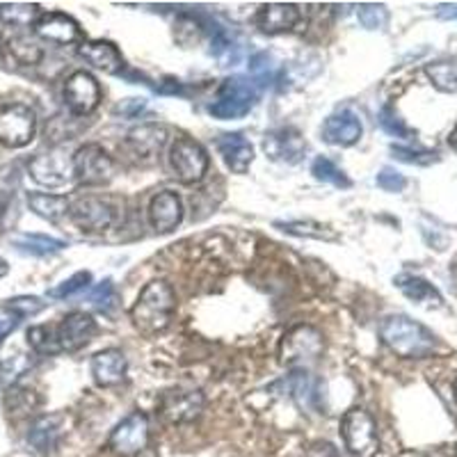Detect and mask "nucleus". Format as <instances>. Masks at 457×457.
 Returning a JSON list of instances; mask_svg holds the SVG:
<instances>
[{"label":"nucleus","mask_w":457,"mask_h":457,"mask_svg":"<svg viewBox=\"0 0 457 457\" xmlns=\"http://www.w3.org/2000/svg\"><path fill=\"white\" fill-rule=\"evenodd\" d=\"M26 337H28V345H30L37 354L53 357V354L60 353L55 328H51V325H35V328L28 329Z\"/></svg>","instance_id":"34"},{"label":"nucleus","mask_w":457,"mask_h":457,"mask_svg":"<svg viewBox=\"0 0 457 457\" xmlns=\"http://www.w3.org/2000/svg\"><path fill=\"white\" fill-rule=\"evenodd\" d=\"M177 312V293L167 281L154 279L142 288L136 304L130 309L133 328L145 337H158L170 328Z\"/></svg>","instance_id":"1"},{"label":"nucleus","mask_w":457,"mask_h":457,"mask_svg":"<svg viewBox=\"0 0 457 457\" xmlns=\"http://www.w3.org/2000/svg\"><path fill=\"white\" fill-rule=\"evenodd\" d=\"M167 140H170V130H167V126L142 124L126 136L124 146L137 162L149 165V162H156V158L161 156L162 149H165Z\"/></svg>","instance_id":"13"},{"label":"nucleus","mask_w":457,"mask_h":457,"mask_svg":"<svg viewBox=\"0 0 457 457\" xmlns=\"http://www.w3.org/2000/svg\"><path fill=\"white\" fill-rule=\"evenodd\" d=\"M89 281H92V272L80 270V272H76L73 277H69L67 281H62L60 286L51 288V291H48V297H53V300H64V297H71L73 293H79V291H83V288H87Z\"/></svg>","instance_id":"39"},{"label":"nucleus","mask_w":457,"mask_h":457,"mask_svg":"<svg viewBox=\"0 0 457 457\" xmlns=\"http://www.w3.org/2000/svg\"><path fill=\"white\" fill-rule=\"evenodd\" d=\"M32 366V359L23 353H14L0 361V382L5 386H14L21 375H26Z\"/></svg>","instance_id":"37"},{"label":"nucleus","mask_w":457,"mask_h":457,"mask_svg":"<svg viewBox=\"0 0 457 457\" xmlns=\"http://www.w3.org/2000/svg\"><path fill=\"white\" fill-rule=\"evenodd\" d=\"M19 322H21V316H19L14 309H10L7 304L0 307V343L5 341V338L19 328Z\"/></svg>","instance_id":"46"},{"label":"nucleus","mask_w":457,"mask_h":457,"mask_svg":"<svg viewBox=\"0 0 457 457\" xmlns=\"http://www.w3.org/2000/svg\"><path fill=\"white\" fill-rule=\"evenodd\" d=\"M256 99H259V89L252 80L243 76H231L220 85L218 99L208 105V112L213 114L215 120H240L254 108Z\"/></svg>","instance_id":"3"},{"label":"nucleus","mask_w":457,"mask_h":457,"mask_svg":"<svg viewBox=\"0 0 457 457\" xmlns=\"http://www.w3.org/2000/svg\"><path fill=\"white\" fill-rule=\"evenodd\" d=\"M37 114L26 104H10L0 108V145L7 149H23L35 140Z\"/></svg>","instance_id":"6"},{"label":"nucleus","mask_w":457,"mask_h":457,"mask_svg":"<svg viewBox=\"0 0 457 457\" xmlns=\"http://www.w3.org/2000/svg\"><path fill=\"white\" fill-rule=\"evenodd\" d=\"M277 228L284 234L297 236V238H316V240H337V231L313 220H295V222H275Z\"/></svg>","instance_id":"32"},{"label":"nucleus","mask_w":457,"mask_h":457,"mask_svg":"<svg viewBox=\"0 0 457 457\" xmlns=\"http://www.w3.org/2000/svg\"><path fill=\"white\" fill-rule=\"evenodd\" d=\"M322 334L309 325L293 328L281 343V361L288 366H307L318 361L322 354Z\"/></svg>","instance_id":"11"},{"label":"nucleus","mask_w":457,"mask_h":457,"mask_svg":"<svg viewBox=\"0 0 457 457\" xmlns=\"http://www.w3.org/2000/svg\"><path fill=\"white\" fill-rule=\"evenodd\" d=\"M394 284L398 286V291L407 297V300L416 302V304H423V307H430L436 309L444 304V297L442 293L436 291L435 286L430 284L428 279L423 277H416V275H398L394 279Z\"/></svg>","instance_id":"25"},{"label":"nucleus","mask_w":457,"mask_h":457,"mask_svg":"<svg viewBox=\"0 0 457 457\" xmlns=\"http://www.w3.org/2000/svg\"><path fill=\"white\" fill-rule=\"evenodd\" d=\"M12 208H14V195L0 190V231L7 227V222H10Z\"/></svg>","instance_id":"48"},{"label":"nucleus","mask_w":457,"mask_h":457,"mask_svg":"<svg viewBox=\"0 0 457 457\" xmlns=\"http://www.w3.org/2000/svg\"><path fill=\"white\" fill-rule=\"evenodd\" d=\"M146 108V101L145 99H124L117 108H114V114H121L126 120H133L142 110Z\"/></svg>","instance_id":"47"},{"label":"nucleus","mask_w":457,"mask_h":457,"mask_svg":"<svg viewBox=\"0 0 457 457\" xmlns=\"http://www.w3.org/2000/svg\"><path fill=\"white\" fill-rule=\"evenodd\" d=\"M69 215L85 234H101L114 222V208L101 197H80L69 208Z\"/></svg>","instance_id":"15"},{"label":"nucleus","mask_w":457,"mask_h":457,"mask_svg":"<svg viewBox=\"0 0 457 457\" xmlns=\"http://www.w3.org/2000/svg\"><path fill=\"white\" fill-rule=\"evenodd\" d=\"M170 165L181 183H197L206 177L211 158L202 142L195 137H179L170 149Z\"/></svg>","instance_id":"8"},{"label":"nucleus","mask_w":457,"mask_h":457,"mask_svg":"<svg viewBox=\"0 0 457 457\" xmlns=\"http://www.w3.org/2000/svg\"><path fill=\"white\" fill-rule=\"evenodd\" d=\"M448 146H451V149L455 151V154H457V124L453 126L451 136H448Z\"/></svg>","instance_id":"51"},{"label":"nucleus","mask_w":457,"mask_h":457,"mask_svg":"<svg viewBox=\"0 0 457 457\" xmlns=\"http://www.w3.org/2000/svg\"><path fill=\"white\" fill-rule=\"evenodd\" d=\"M379 338L391 353L405 359H423L432 354L436 341L421 322L407 316H389L379 325Z\"/></svg>","instance_id":"2"},{"label":"nucleus","mask_w":457,"mask_h":457,"mask_svg":"<svg viewBox=\"0 0 457 457\" xmlns=\"http://www.w3.org/2000/svg\"><path fill=\"white\" fill-rule=\"evenodd\" d=\"M391 154H394L395 161L407 162V165H432V162L439 161V154L436 151H426V149H407V146H391Z\"/></svg>","instance_id":"38"},{"label":"nucleus","mask_w":457,"mask_h":457,"mask_svg":"<svg viewBox=\"0 0 457 457\" xmlns=\"http://www.w3.org/2000/svg\"><path fill=\"white\" fill-rule=\"evenodd\" d=\"M379 126L389 133V136L394 137H410L411 130L407 129V124L403 120H400L398 114H395L394 108H382V112H379Z\"/></svg>","instance_id":"42"},{"label":"nucleus","mask_w":457,"mask_h":457,"mask_svg":"<svg viewBox=\"0 0 457 457\" xmlns=\"http://www.w3.org/2000/svg\"><path fill=\"white\" fill-rule=\"evenodd\" d=\"M206 407V395L199 389H167L158 398V411L170 426L197 421Z\"/></svg>","instance_id":"9"},{"label":"nucleus","mask_w":457,"mask_h":457,"mask_svg":"<svg viewBox=\"0 0 457 457\" xmlns=\"http://www.w3.org/2000/svg\"><path fill=\"white\" fill-rule=\"evenodd\" d=\"M60 436H62V416L57 414H46L35 419L28 430V442L35 448L37 453H55V448L60 446Z\"/></svg>","instance_id":"24"},{"label":"nucleus","mask_w":457,"mask_h":457,"mask_svg":"<svg viewBox=\"0 0 457 457\" xmlns=\"http://www.w3.org/2000/svg\"><path fill=\"white\" fill-rule=\"evenodd\" d=\"M14 247L23 254L30 256H48V254H57V252H62L67 247V243L60 238H53V236H44V234H21L16 236Z\"/></svg>","instance_id":"28"},{"label":"nucleus","mask_w":457,"mask_h":457,"mask_svg":"<svg viewBox=\"0 0 457 457\" xmlns=\"http://www.w3.org/2000/svg\"><path fill=\"white\" fill-rule=\"evenodd\" d=\"M453 389H455V400H457V379H455V386H453Z\"/></svg>","instance_id":"53"},{"label":"nucleus","mask_w":457,"mask_h":457,"mask_svg":"<svg viewBox=\"0 0 457 457\" xmlns=\"http://www.w3.org/2000/svg\"><path fill=\"white\" fill-rule=\"evenodd\" d=\"M96 329H99L96 328V320L89 313L73 312L64 316L55 328L60 353H79V350H83L92 341Z\"/></svg>","instance_id":"14"},{"label":"nucleus","mask_w":457,"mask_h":457,"mask_svg":"<svg viewBox=\"0 0 457 457\" xmlns=\"http://www.w3.org/2000/svg\"><path fill=\"white\" fill-rule=\"evenodd\" d=\"M436 14L442 19H455L457 21V5H439L436 7Z\"/></svg>","instance_id":"50"},{"label":"nucleus","mask_w":457,"mask_h":457,"mask_svg":"<svg viewBox=\"0 0 457 457\" xmlns=\"http://www.w3.org/2000/svg\"><path fill=\"white\" fill-rule=\"evenodd\" d=\"M7 272H10V265H7L5 259H0V279H3V277H5Z\"/></svg>","instance_id":"52"},{"label":"nucleus","mask_w":457,"mask_h":457,"mask_svg":"<svg viewBox=\"0 0 457 457\" xmlns=\"http://www.w3.org/2000/svg\"><path fill=\"white\" fill-rule=\"evenodd\" d=\"M312 174L318 179V181L329 183V186H334V187H343V190L353 186V181L348 179V174H345V171H343L337 162H332L329 158H325V156H318L316 161H313Z\"/></svg>","instance_id":"35"},{"label":"nucleus","mask_w":457,"mask_h":457,"mask_svg":"<svg viewBox=\"0 0 457 457\" xmlns=\"http://www.w3.org/2000/svg\"><path fill=\"white\" fill-rule=\"evenodd\" d=\"M426 76L439 92L455 94L457 92V57L446 60H435L426 64Z\"/></svg>","instance_id":"29"},{"label":"nucleus","mask_w":457,"mask_h":457,"mask_svg":"<svg viewBox=\"0 0 457 457\" xmlns=\"http://www.w3.org/2000/svg\"><path fill=\"white\" fill-rule=\"evenodd\" d=\"M114 171L117 170H114L112 156L101 145L89 142L73 154V179L80 186H108L114 179Z\"/></svg>","instance_id":"5"},{"label":"nucleus","mask_w":457,"mask_h":457,"mask_svg":"<svg viewBox=\"0 0 457 457\" xmlns=\"http://www.w3.org/2000/svg\"><path fill=\"white\" fill-rule=\"evenodd\" d=\"M28 174L37 186L64 187L73 179V158L60 146H53L28 161Z\"/></svg>","instance_id":"7"},{"label":"nucleus","mask_w":457,"mask_h":457,"mask_svg":"<svg viewBox=\"0 0 457 457\" xmlns=\"http://www.w3.org/2000/svg\"><path fill=\"white\" fill-rule=\"evenodd\" d=\"M32 28L37 37L53 44H73L83 37L79 21L64 12H44Z\"/></svg>","instance_id":"18"},{"label":"nucleus","mask_w":457,"mask_h":457,"mask_svg":"<svg viewBox=\"0 0 457 457\" xmlns=\"http://www.w3.org/2000/svg\"><path fill=\"white\" fill-rule=\"evenodd\" d=\"M101 85L89 71H73L64 80V104L79 117H87L101 104Z\"/></svg>","instance_id":"12"},{"label":"nucleus","mask_w":457,"mask_h":457,"mask_svg":"<svg viewBox=\"0 0 457 457\" xmlns=\"http://www.w3.org/2000/svg\"><path fill=\"white\" fill-rule=\"evenodd\" d=\"M7 307L14 309L21 318H26V316H37L39 312H44V309H46V302H42L35 295H23V297H14V300H7Z\"/></svg>","instance_id":"43"},{"label":"nucleus","mask_w":457,"mask_h":457,"mask_svg":"<svg viewBox=\"0 0 457 457\" xmlns=\"http://www.w3.org/2000/svg\"><path fill=\"white\" fill-rule=\"evenodd\" d=\"M250 73L252 83L261 85V87H268V85L277 83V76H279V67H277L275 57L270 53H256L250 60Z\"/></svg>","instance_id":"36"},{"label":"nucleus","mask_w":457,"mask_h":457,"mask_svg":"<svg viewBox=\"0 0 457 457\" xmlns=\"http://www.w3.org/2000/svg\"><path fill=\"white\" fill-rule=\"evenodd\" d=\"M302 21V10L293 3H268L261 5L254 16V23L263 35H284L295 30Z\"/></svg>","instance_id":"17"},{"label":"nucleus","mask_w":457,"mask_h":457,"mask_svg":"<svg viewBox=\"0 0 457 457\" xmlns=\"http://www.w3.org/2000/svg\"><path fill=\"white\" fill-rule=\"evenodd\" d=\"M263 151L265 156L270 161L286 162V165H295L304 158V151H307V145H304V137L297 129H277L265 133L263 137Z\"/></svg>","instance_id":"16"},{"label":"nucleus","mask_w":457,"mask_h":457,"mask_svg":"<svg viewBox=\"0 0 457 457\" xmlns=\"http://www.w3.org/2000/svg\"><path fill=\"white\" fill-rule=\"evenodd\" d=\"M218 151L224 165L234 174H245L254 162V146L243 133H224V136H220Z\"/></svg>","instance_id":"22"},{"label":"nucleus","mask_w":457,"mask_h":457,"mask_svg":"<svg viewBox=\"0 0 457 457\" xmlns=\"http://www.w3.org/2000/svg\"><path fill=\"white\" fill-rule=\"evenodd\" d=\"M32 391L28 389H16V386H12L10 391H7L5 395V410L10 411V414H26V411L32 410Z\"/></svg>","instance_id":"41"},{"label":"nucleus","mask_w":457,"mask_h":457,"mask_svg":"<svg viewBox=\"0 0 457 457\" xmlns=\"http://www.w3.org/2000/svg\"><path fill=\"white\" fill-rule=\"evenodd\" d=\"M455 457H457V446H455Z\"/></svg>","instance_id":"54"},{"label":"nucleus","mask_w":457,"mask_h":457,"mask_svg":"<svg viewBox=\"0 0 457 457\" xmlns=\"http://www.w3.org/2000/svg\"><path fill=\"white\" fill-rule=\"evenodd\" d=\"M129 361L120 348H105L92 357V378L99 386H117L126 379Z\"/></svg>","instance_id":"21"},{"label":"nucleus","mask_w":457,"mask_h":457,"mask_svg":"<svg viewBox=\"0 0 457 457\" xmlns=\"http://www.w3.org/2000/svg\"><path fill=\"white\" fill-rule=\"evenodd\" d=\"M357 19L366 30H379L386 23V7L375 5V3H364L357 7Z\"/></svg>","instance_id":"40"},{"label":"nucleus","mask_w":457,"mask_h":457,"mask_svg":"<svg viewBox=\"0 0 457 457\" xmlns=\"http://www.w3.org/2000/svg\"><path fill=\"white\" fill-rule=\"evenodd\" d=\"M364 133V126L359 121L353 110H341V112L329 114L322 124V140L332 146H353Z\"/></svg>","instance_id":"19"},{"label":"nucleus","mask_w":457,"mask_h":457,"mask_svg":"<svg viewBox=\"0 0 457 457\" xmlns=\"http://www.w3.org/2000/svg\"><path fill=\"white\" fill-rule=\"evenodd\" d=\"M42 14V7L37 3H0V23L12 28L35 26Z\"/></svg>","instance_id":"27"},{"label":"nucleus","mask_w":457,"mask_h":457,"mask_svg":"<svg viewBox=\"0 0 457 457\" xmlns=\"http://www.w3.org/2000/svg\"><path fill=\"white\" fill-rule=\"evenodd\" d=\"M28 206L35 215L48 220V222H57L69 213V199L64 195H48V193H28Z\"/></svg>","instance_id":"26"},{"label":"nucleus","mask_w":457,"mask_h":457,"mask_svg":"<svg viewBox=\"0 0 457 457\" xmlns=\"http://www.w3.org/2000/svg\"><path fill=\"white\" fill-rule=\"evenodd\" d=\"M79 55L83 57L85 62L104 73H112L114 76V73L124 71V57H121L120 48L114 46L112 42H105V39L80 42Z\"/></svg>","instance_id":"23"},{"label":"nucleus","mask_w":457,"mask_h":457,"mask_svg":"<svg viewBox=\"0 0 457 457\" xmlns=\"http://www.w3.org/2000/svg\"><path fill=\"white\" fill-rule=\"evenodd\" d=\"M149 419L142 411H133V414H129L114 426V430L110 432L108 446L117 455L133 457L149 446Z\"/></svg>","instance_id":"10"},{"label":"nucleus","mask_w":457,"mask_h":457,"mask_svg":"<svg viewBox=\"0 0 457 457\" xmlns=\"http://www.w3.org/2000/svg\"><path fill=\"white\" fill-rule=\"evenodd\" d=\"M307 457H341V455H338V451L329 442H316L309 446Z\"/></svg>","instance_id":"49"},{"label":"nucleus","mask_w":457,"mask_h":457,"mask_svg":"<svg viewBox=\"0 0 457 457\" xmlns=\"http://www.w3.org/2000/svg\"><path fill=\"white\" fill-rule=\"evenodd\" d=\"M378 186L385 190V193H403L407 187V179L403 174H398L391 167H385V170L378 174Z\"/></svg>","instance_id":"44"},{"label":"nucleus","mask_w":457,"mask_h":457,"mask_svg":"<svg viewBox=\"0 0 457 457\" xmlns=\"http://www.w3.org/2000/svg\"><path fill=\"white\" fill-rule=\"evenodd\" d=\"M211 55H213L222 67H234L240 60V48L236 46L234 37L228 35L227 30H222V28H218L215 35L211 37Z\"/></svg>","instance_id":"33"},{"label":"nucleus","mask_w":457,"mask_h":457,"mask_svg":"<svg viewBox=\"0 0 457 457\" xmlns=\"http://www.w3.org/2000/svg\"><path fill=\"white\" fill-rule=\"evenodd\" d=\"M341 436L345 448L357 457H373L379 446L375 419L361 407H353L343 414Z\"/></svg>","instance_id":"4"},{"label":"nucleus","mask_w":457,"mask_h":457,"mask_svg":"<svg viewBox=\"0 0 457 457\" xmlns=\"http://www.w3.org/2000/svg\"><path fill=\"white\" fill-rule=\"evenodd\" d=\"M183 204L177 193L162 190L149 202V222L158 234H170L181 224Z\"/></svg>","instance_id":"20"},{"label":"nucleus","mask_w":457,"mask_h":457,"mask_svg":"<svg viewBox=\"0 0 457 457\" xmlns=\"http://www.w3.org/2000/svg\"><path fill=\"white\" fill-rule=\"evenodd\" d=\"M288 386H291L293 398L297 400V405H300L302 410L318 407V403H320V394H318L320 382H313V379L309 378L307 370H297V373H293L291 379H288Z\"/></svg>","instance_id":"31"},{"label":"nucleus","mask_w":457,"mask_h":457,"mask_svg":"<svg viewBox=\"0 0 457 457\" xmlns=\"http://www.w3.org/2000/svg\"><path fill=\"white\" fill-rule=\"evenodd\" d=\"M114 300H117V295H114V286L110 279L101 281V286H96L92 291V295H89V302H92L94 307H99L101 312L112 307Z\"/></svg>","instance_id":"45"},{"label":"nucleus","mask_w":457,"mask_h":457,"mask_svg":"<svg viewBox=\"0 0 457 457\" xmlns=\"http://www.w3.org/2000/svg\"><path fill=\"white\" fill-rule=\"evenodd\" d=\"M5 48L7 53H10L12 60H14L16 64H23V67H35V64L42 62V57H44L42 46H39L32 37H26V35L10 37Z\"/></svg>","instance_id":"30"}]
</instances>
